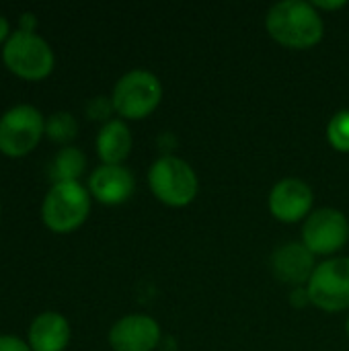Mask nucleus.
<instances>
[{
    "label": "nucleus",
    "instance_id": "nucleus-13",
    "mask_svg": "<svg viewBox=\"0 0 349 351\" xmlns=\"http://www.w3.org/2000/svg\"><path fill=\"white\" fill-rule=\"evenodd\" d=\"M68 341V321L58 313L39 315L29 329V348L33 351H64Z\"/></svg>",
    "mask_w": 349,
    "mask_h": 351
},
{
    "label": "nucleus",
    "instance_id": "nucleus-4",
    "mask_svg": "<svg viewBox=\"0 0 349 351\" xmlns=\"http://www.w3.org/2000/svg\"><path fill=\"white\" fill-rule=\"evenodd\" d=\"M163 99L160 80L146 70H132L121 76L113 88V107L125 119H142L150 115Z\"/></svg>",
    "mask_w": 349,
    "mask_h": 351
},
{
    "label": "nucleus",
    "instance_id": "nucleus-3",
    "mask_svg": "<svg viewBox=\"0 0 349 351\" xmlns=\"http://www.w3.org/2000/svg\"><path fill=\"white\" fill-rule=\"evenodd\" d=\"M88 210H91V197L86 189L76 181H68V183H53V187L47 191L43 199L41 216L49 230L64 234L76 230L86 220Z\"/></svg>",
    "mask_w": 349,
    "mask_h": 351
},
{
    "label": "nucleus",
    "instance_id": "nucleus-5",
    "mask_svg": "<svg viewBox=\"0 0 349 351\" xmlns=\"http://www.w3.org/2000/svg\"><path fill=\"white\" fill-rule=\"evenodd\" d=\"M2 60L10 72L27 80H41L53 68V53L47 41L21 29L6 39Z\"/></svg>",
    "mask_w": 349,
    "mask_h": 351
},
{
    "label": "nucleus",
    "instance_id": "nucleus-7",
    "mask_svg": "<svg viewBox=\"0 0 349 351\" xmlns=\"http://www.w3.org/2000/svg\"><path fill=\"white\" fill-rule=\"evenodd\" d=\"M45 132L41 113L31 105H16L0 117V152L6 156H25Z\"/></svg>",
    "mask_w": 349,
    "mask_h": 351
},
{
    "label": "nucleus",
    "instance_id": "nucleus-16",
    "mask_svg": "<svg viewBox=\"0 0 349 351\" xmlns=\"http://www.w3.org/2000/svg\"><path fill=\"white\" fill-rule=\"evenodd\" d=\"M76 132H78V123H76L74 115L68 113V111H58V113L49 115L47 121H45V134L53 142L66 144V142L74 140Z\"/></svg>",
    "mask_w": 349,
    "mask_h": 351
},
{
    "label": "nucleus",
    "instance_id": "nucleus-24",
    "mask_svg": "<svg viewBox=\"0 0 349 351\" xmlns=\"http://www.w3.org/2000/svg\"><path fill=\"white\" fill-rule=\"evenodd\" d=\"M346 331H348V337H349V319H348V323H346Z\"/></svg>",
    "mask_w": 349,
    "mask_h": 351
},
{
    "label": "nucleus",
    "instance_id": "nucleus-6",
    "mask_svg": "<svg viewBox=\"0 0 349 351\" xmlns=\"http://www.w3.org/2000/svg\"><path fill=\"white\" fill-rule=\"evenodd\" d=\"M311 302L327 313L349 308V257L323 261L306 284Z\"/></svg>",
    "mask_w": 349,
    "mask_h": 351
},
{
    "label": "nucleus",
    "instance_id": "nucleus-12",
    "mask_svg": "<svg viewBox=\"0 0 349 351\" xmlns=\"http://www.w3.org/2000/svg\"><path fill=\"white\" fill-rule=\"evenodd\" d=\"M274 274L286 284H309L315 274V259L313 253L304 247V243H288L276 249L272 257Z\"/></svg>",
    "mask_w": 349,
    "mask_h": 351
},
{
    "label": "nucleus",
    "instance_id": "nucleus-21",
    "mask_svg": "<svg viewBox=\"0 0 349 351\" xmlns=\"http://www.w3.org/2000/svg\"><path fill=\"white\" fill-rule=\"evenodd\" d=\"M292 302L298 304V306H304L306 302H311L309 292H306V290H296V292H292Z\"/></svg>",
    "mask_w": 349,
    "mask_h": 351
},
{
    "label": "nucleus",
    "instance_id": "nucleus-18",
    "mask_svg": "<svg viewBox=\"0 0 349 351\" xmlns=\"http://www.w3.org/2000/svg\"><path fill=\"white\" fill-rule=\"evenodd\" d=\"M111 111H115V107H113V101H109L107 97H95L86 105V113L91 119H107Z\"/></svg>",
    "mask_w": 349,
    "mask_h": 351
},
{
    "label": "nucleus",
    "instance_id": "nucleus-23",
    "mask_svg": "<svg viewBox=\"0 0 349 351\" xmlns=\"http://www.w3.org/2000/svg\"><path fill=\"white\" fill-rule=\"evenodd\" d=\"M8 35V21L4 16H0V41Z\"/></svg>",
    "mask_w": 349,
    "mask_h": 351
},
{
    "label": "nucleus",
    "instance_id": "nucleus-8",
    "mask_svg": "<svg viewBox=\"0 0 349 351\" xmlns=\"http://www.w3.org/2000/svg\"><path fill=\"white\" fill-rule=\"evenodd\" d=\"M349 239L348 218L335 208H321L311 212L302 228L304 247L313 255H331L344 249Z\"/></svg>",
    "mask_w": 349,
    "mask_h": 351
},
{
    "label": "nucleus",
    "instance_id": "nucleus-10",
    "mask_svg": "<svg viewBox=\"0 0 349 351\" xmlns=\"http://www.w3.org/2000/svg\"><path fill=\"white\" fill-rule=\"evenodd\" d=\"M160 341V327L144 315H130L117 321L109 331V343L115 351H152Z\"/></svg>",
    "mask_w": 349,
    "mask_h": 351
},
{
    "label": "nucleus",
    "instance_id": "nucleus-15",
    "mask_svg": "<svg viewBox=\"0 0 349 351\" xmlns=\"http://www.w3.org/2000/svg\"><path fill=\"white\" fill-rule=\"evenodd\" d=\"M84 165H86L84 154H82L78 148L68 146V148L60 150L58 156L53 158V165H51V179H53L56 183L76 181V179L82 175Z\"/></svg>",
    "mask_w": 349,
    "mask_h": 351
},
{
    "label": "nucleus",
    "instance_id": "nucleus-17",
    "mask_svg": "<svg viewBox=\"0 0 349 351\" xmlns=\"http://www.w3.org/2000/svg\"><path fill=\"white\" fill-rule=\"evenodd\" d=\"M327 138L339 152H349V109L335 113L327 125Z\"/></svg>",
    "mask_w": 349,
    "mask_h": 351
},
{
    "label": "nucleus",
    "instance_id": "nucleus-19",
    "mask_svg": "<svg viewBox=\"0 0 349 351\" xmlns=\"http://www.w3.org/2000/svg\"><path fill=\"white\" fill-rule=\"evenodd\" d=\"M0 351H31V348L25 341H21L19 337L0 335Z\"/></svg>",
    "mask_w": 349,
    "mask_h": 351
},
{
    "label": "nucleus",
    "instance_id": "nucleus-20",
    "mask_svg": "<svg viewBox=\"0 0 349 351\" xmlns=\"http://www.w3.org/2000/svg\"><path fill=\"white\" fill-rule=\"evenodd\" d=\"M33 29H35V16L33 14H23L21 16V31H25V33H33Z\"/></svg>",
    "mask_w": 349,
    "mask_h": 351
},
{
    "label": "nucleus",
    "instance_id": "nucleus-1",
    "mask_svg": "<svg viewBox=\"0 0 349 351\" xmlns=\"http://www.w3.org/2000/svg\"><path fill=\"white\" fill-rule=\"evenodd\" d=\"M267 33L282 45L306 49L323 39V19L311 2L284 0L269 8L265 16Z\"/></svg>",
    "mask_w": 349,
    "mask_h": 351
},
{
    "label": "nucleus",
    "instance_id": "nucleus-14",
    "mask_svg": "<svg viewBox=\"0 0 349 351\" xmlns=\"http://www.w3.org/2000/svg\"><path fill=\"white\" fill-rule=\"evenodd\" d=\"M130 150H132L130 128L119 119L107 121L97 136V152L101 160L105 165H119L130 156Z\"/></svg>",
    "mask_w": 349,
    "mask_h": 351
},
{
    "label": "nucleus",
    "instance_id": "nucleus-9",
    "mask_svg": "<svg viewBox=\"0 0 349 351\" xmlns=\"http://www.w3.org/2000/svg\"><path fill=\"white\" fill-rule=\"evenodd\" d=\"M313 189L302 179H282L269 193V210L282 222H298L311 216Z\"/></svg>",
    "mask_w": 349,
    "mask_h": 351
},
{
    "label": "nucleus",
    "instance_id": "nucleus-2",
    "mask_svg": "<svg viewBox=\"0 0 349 351\" xmlns=\"http://www.w3.org/2000/svg\"><path fill=\"white\" fill-rule=\"evenodd\" d=\"M148 185L152 193L171 208H183L191 204L200 189L195 171L177 156L158 158L148 173Z\"/></svg>",
    "mask_w": 349,
    "mask_h": 351
},
{
    "label": "nucleus",
    "instance_id": "nucleus-22",
    "mask_svg": "<svg viewBox=\"0 0 349 351\" xmlns=\"http://www.w3.org/2000/svg\"><path fill=\"white\" fill-rule=\"evenodd\" d=\"M315 8H325V10H337V8H344L346 6V2H323V0H317L315 4H313Z\"/></svg>",
    "mask_w": 349,
    "mask_h": 351
},
{
    "label": "nucleus",
    "instance_id": "nucleus-11",
    "mask_svg": "<svg viewBox=\"0 0 349 351\" xmlns=\"http://www.w3.org/2000/svg\"><path fill=\"white\" fill-rule=\"evenodd\" d=\"M88 187L101 204L117 206L134 193V177L121 165H101L91 175Z\"/></svg>",
    "mask_w": 349,
    "mask_h": 351
}]
</instances>
